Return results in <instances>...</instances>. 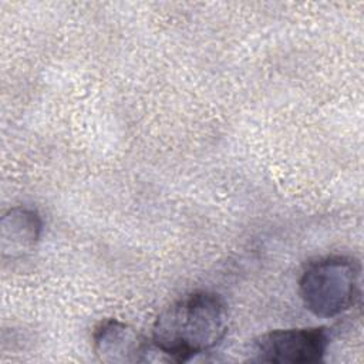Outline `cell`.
I'll return each instance as SVG.
<instances>
[{
	"mask_svg": "<svg viewBox=\"0 0 364 364\" xmlns=\"http://www.w3.org/2000/svg\"><path fill=\"white\" fill-rule=\"evenodd\" d=\"M328 343V333L321 327L273 330L253 343L252 360L279 364L317 363L326 354Z\"/></svg>",
	"mask_w": 364,
	"mask_h": 364,
	"instance_id": "obj_3",
	"label": "cell"
},
{
	"mask_svg": "<svg viewBox=\"0 0 364 364\" xmlns=\"http://www.w3.org/2000/svg\"><path fill=\"white\" fill-rule=\"evenodd\" d=\"M97 357L104 363L145 361L149 347L128 324L109 318L102 321L92 334Z\"/></svg>",
	"mask_w": 364,
	"mask_h": 364,
	"instance_id": "obj_4",
	"label": "cell"
},
{
	"mask_svg": "<svg viewBox=\"0 0 364 364\" xmlns=\"http://www.w3.org/2000/svg\"><path fill=\"white\" fill-rule=\"evenodd\" d=\"M229 313L212 291H193L166 306L152 326V344L171 361H188L215 348L226 336Z\"/></svg>",
	"mask_w": 364,
	"mask_h": 364,
	"instance_id": "obj_1",
	"label": "cell"
},
{
	"mask_svg": "<svg viewBox=\"0 0 364 364\" xmlns=\"http://www.w3.org/2000/svg\"><path fill=\"white\" fill-rule=\"evenodd\" d=\"M43 229L40 215L27 208L10 209L1 219V250L4 256H21L37 243Z\"/></svg>",
	"mask_w": 364,
	"mask_h": 364,
	"instance_id": "obj_5",
	"label": "cell"
},
{
	"mask_svg": "<svg viewBox=\"0 0 364 364\" xmlns=\"http://www.w3.org/2000/svg\"><path fill=\"white\" fill-rule=\"evenodd\" d=\"M360 264L347 256H327L310 263L299 282L304 307L330 318L348 310L358 294Z\"/></svg>",
	"mask_w": 364,
	"mask_h": 364,
	"instance_id": "obj_2",
	"label": "cell"
}]
</instances>
